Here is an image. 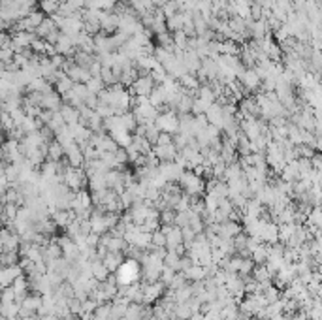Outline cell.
I'll list each match as a JSON object with an SVG mask.
<instances>
[{
	"label": "cell",
	"mask_w": 322,
	"mask_h": 320,
	"mask_svg": "<svg viewBox=\"0 0 322 320\" xmlns=\"http://www.w3.org/2000/svg\"><path fill=\"white\" fill-rule=\"evenodd\" d=\"M173 142V136L171 134H166V132H161V136H159V140H157V144L155 145H168Z\"/></svg>",
	"instance_id": "f546056e"
},
{
	"label": "cell",
	"mask_w": 322,
	"mask_h": 320,
	"mask_svg": "<svg viewBox=\"0 0 322 320\" xmlns=\"http://www.w3.org/2000/svg\"><path fill=\"white\" fill-rule=\"evenodd\" d=\"M47 155H49L51 162H60V160L64 159V147L59 142H53L47 147Z\"/></svg>",
	"instance_id": "ac0fdd59"
},
{
	"label": "cell",
	"mask_w": 322,
	"mask_h": 320,
	"mask_svg": "<svg viewBox=\"0 0 322 320\" xmlns=\"http://www.w3.org/2000/svg\"><path fill=\"white\" fill-rule=\"evenodd\" d=\"M153 155L157 157L159 162H173L177 159V147L173 145V142L168 145H153Z\"/></svg>",
	"instance_id": "52a82bcc"
},
{
	"label": "cell",
	"mask_w": 322,
	"mask_h": 320,
	"mask_svg": "<svg viewBox=\"0 0 322 320\" xmlns=\"http://www.w3.org/2000/svg\"><path fill=\"white\" fill-rule=\"evenodd\" d=\"M123 260H125V254H123V253H113V251H108V253L104 254V258H102V264L108 268V271H110V273H113V271L117 270L119 266L123 264Z\"/></svg>",
	"instance_id": "30bf717a"
},
{
	"label": "cell",
	"mask_w": 322,
	"mask_h": 320,
	"mask_svg": "<svg viewBox=\"0 0 322 320\" xmlns=\"http://www.w3.org/2000/svg\"><path fill=\"white\" fill-rule=\"evenodd\" d=\"M72 60H74V64H77V66L87 68V70H89V66L93 64L94 60H96V57H94V55H91V53H85V51L76 49V53L72 55Z\"/></svg>",
	"instance_id": "5bb4252c"
},
{
	"label": "cell",
	"mask_w": 322,
	"mask_h": 320,
	"mask_svg": "<svg viewBox=\"0 0 322 320\" xmlns=\"http://www.w3.org/2000/svg\"><path fill=\"white\" fill-rule=\"evenodd\" d=\"M288 319H290V317H287L285 313H279V315H273L270 320H288Z\"/></svg>",
	"instance_id": "4dcf8cb0"
},
{
	"label": "cell",
	"mask_w": 322,
	"mask_h": 320,
	"mask_svg": "<svg viewBox=\"0 0 322 320\" xmlns=\"http://www.w3.org/2000/svg\"><path fill=\"white\" fill-rule=\"evenodd\" d=\"M155 87V81L153 77L147 74V76H138L134 79V83L128 87V93L132 96H149Z\"/></svg>",
	"instance_id": "277c9868"
},
{
	"label": "cell",
	"mask_w": 322,
	"mask_h": 320,
	"mask_svg": "<svg viewBox=\"0 0 322 320\" xmlns=\"http://www.w3.org/2000/svg\"><path fill=\"white\" fill-rule=\"evenodd\" d=\"M83 106H87L89 110H96V106H98V96L96 94H93V93H89L87 96H85V100H83Z\"/></svg>",
	"instance_id": "83f0119b"
},
{
	"label": "cell",
	"mask_w": 322,
	"mask_h": 320,
	"mask_svg": "<svg viewBox=\"0 0 322 320\" xmlns=\"http://www.w3.org/2000/svg\"><path fill=\"white\" fill-rule=\"evenodd\" d=\"M179 262H181V256H179L175 251H168V253H166V256L162 258V264H164L166 268H169V270H173V271H179Z\"/></svg>",
	"instance_id": "ffe728a7"
},
{
	"label": "cell",
	"mask_w": 322,
	"mask_h": 320,
	"mask_svg": "<svg viewBox=\"0 0 322 320\" xmlns=\"http://www.w3.org/2000/svg\"><path fill=\"white\" fill-rule=\"evenodd\" d=\"M72 87H74V81H72V79H70V77L64 74V76L59 77V79L55 81V93L62 96V94H66L68 91L72 89Z\"/></svg>",
	"instance_id": "d6986e66"
},
{
	"label": "cell",
	"mask_w": 322,
	"mask_h": 320,
	"mask_svg": "<svg viewBox=\"0 0 322 320\" xmlns=\"http://www.w3.org/2000/svg\"><path fill=\"white\" fill-rule=\"evenodd\" d=\"M161 11H162V15H164V19H169V17L175 15V13L179 11L177 2H175V0H166V2H164V6L161 8Z\"/></svg>",
	"instance_id": "7402d4cb"
},
{
	"label": "cell",
	"mask_w": 322,
	"mask_h": 320,
	"mask_svg": "<svg viewBox=\"0 0 322 320\" xmlns=\"http://www.w3.org/2000/svg\"><path fill=\"white\" fill-rule=\"evenodd\" d=\"M177 186L185 194L194 196V198H202L203 190H205V183H203L202 175H196L192 169H186L179 175Z\"/></svg>",
	"instance_id": "7a4b0ae2"
},
{
	"label": "cell",
	"mask_w": 322,
	"mask_h": 320,
	"mask_svg": "<svg viewBox=\"0 0 322 320\" xmlns=\"http://www.w3.org/2000/svg\"><path fill=\"white\" fill-rule=\"evenodd\" d=\"M40 320H57V317H55V315H45V317H42Z\"/></svg>",
	"instance_id": "1f68e13d"
},
{
	"label": "cell",
	"mask_w": 322,
	"mask_h": 320,
	"mask_svg": "<svg viewBox=\"0 0 322 320\" xmlns=\"http://www.w3.org/2000/svg\"><path fill=\"white\" fill-rule=\"evenodd\" d=\"M40 8H42L43 13H47V15H55L57 13V9H59V4L57 2H53V0H40Z\"/></svg>",
	"instance_id": "484cf974"
},
{
	"label": "cell",
	"mask_w": 322,
	"mask_h": 320,
	"mask_svg": "<svg viewBox=\"0 0 322 320\" xmlns=\"http://www.w3.org/2000/svg\"><path fill=\"white\" fill-rule=\"evenodd\" d=\"M59 113L62 115L64 125H68V127H74V125L79 123V111H77L76 108H72V106H68V104H62V106H60Z\"/></svg>",
	"instance_id": "8fae6325"
},
{
	"label": "cell",
	"mask_w": 322,
	"mask_h": 320,
	"mask_svg": "<svg viewBox=\"0 0 322 320\" xmlns=\"http://www.w3.org/2000/svg\"><path fill=\"white\" fill-rule=\"evenodd\" d=\"M159 136H161V130H159V127L155 125V123H151V125H144V138L149 142L151 145L157 144V140H159Z\"/></svg>",
	"instance_id": "44dd1931"
},
{
	"label": "cell",
	"mask_w": 322,
	"mask_h": 320,
	"mask_svg": "<svg viewBox=\"0 0 322 320\" xmlns=\"http://www.w3.org/2000/svg\"><path fill=\"white\" fill-rule=\"evenodd\" d=\"M203 115H205L207 123H209L211 127L222 128V125H224V113H222V108H220V104H217V102H213V104L209 106V108H207V111H205Z\"/></svg>",
	"instance_id": "ba28073f"
},
{
	"label": "cell",
	"mask_w": 322,
	"mask_h": 320,
	"mask_svg": "<svg viewBox=\"0 0 322 320\" xmlns=\"http://www.w3.org/2000/svg\"><path fill=\"white\" fill-rule=\"evenodd\" d=\"M183 23H185V13L183 11H177L175 15H171L169 19H166V30L169 34L171 32H177L183 28Z\"/></svg>",
	"instance_id": "2e32d148"
},
{
	"label": "cell",
	"mask_w": 322,
	"mask_h": 320,
	"mask_svg": "<svg viewBox=\"0 0 322 320\" xmlns=\"http://www.w3.org/2000/svg\"><path fill=\"white\" fill-rule=\"evenodd\" d=\"M155 125L159 127L161 132H166V134H177L179 128V117L177 113L173 111H166V113H159V117L155 121Z\"/></svg>",
	"instance_id": "3957f363"
},
{
	"label": "cell",
	"mask_w": 322,
	"mask_h": 320,
	"mask_svg": "<svg viewBox=\"0 0 322 320\" xmlns=\"http://www.w3.org/2000/svg\"><path fill=\"white\" fill-rule=\"evenodd\" d=\"M117 2L119 0H100V9L102 11H113Z\"/></svg>",
	"instance_id": "f1b7e54d"
},
{
	"label": "cell",
	"mask_w": 322,
	"mask_h": 320,
	"mask_svg": "<svg viewBox=\"0 0 322 320\" xmlns=\"http://www.w3.org/2000/svg\"><path fill=\"white\" fill-rule=\"evenodd\" d=\"M185 285H188V283H186V279H185V275H183L181 271H177V273L173 275V279L169 281L168 290H173V292H175V290H179V288H183Z\"/></svg>",
	"instance_id": "cb8c5ba5"
},
{
	"label": "cell",
	"mask_w": 322,
	"mask_h": 320,
	"mask_svg": "<svg viewBox=\"0 0 322 320\" xmlns=\"http://www.w3.org/2000/svg\"><path fill=\"white\" fill-rule=\"evenodd\" d=\"M119 21H121V17L117 13H113V11H102L100 13V19H98V23H100V30L104 34H113L119 30Z\"/></svg>",
	"instance_id": "8992f818"
},
{
	"label": "cell",
	"mask_w": 322,
	"mask_h": 320,
	"mask_svg": "<svg viewBox=\"0 0 322 320\" xmlns=\"http://www.w3.org/2000/svg\"><path fill=\"white\" fill-rule=\"evenodd\" d=\"M85 87H87V91H89V93H93V94H98L100 91L106 89V85L102 83L100 77H91V79L85 83Z\"/></svg>",
	"instance_id": "603a6c76"
},
{
	"label": "cell",
	"mask_w": 322,
	"mask_h": 320,
	"mask_svg": "<svg viewBox=\"0 0 322 320\" xmlns=\"http://www.w3.org/2000/svg\"><path fill=\"white\" fill-rule=\"evenodd\" d=\"M190 108H192V96L183 93L181 94V98H179V102H177V106H175V113H177V115L190 113Z\"/></svg>",
	"instance_id": "e0dca14e"
},
{
	"label": "cell",
	"mask_w": 322,
	"mask_h": 320,
	"mask_svg": "<svg viewBox=\"0 0 322 320\" xmlns=\"http://www.w3.org/2000/svg\"><path fill=\"white\" fill-rule=\"evenodd\" d=\"M64 147V157L68 159V164L72 168H81L83 166V153H81V147L76 144V142H70V144L62 145Z\"/></svg>",
	"instance_id": "5b68a950"
},
{
	"label": "cell",
	"mask_w": 322,
	"mask_h": 320,
	"mask_svg": "<svg viewBox=\"0 0 322 320\" xmlns=\"http://www.w3.org/2000/svg\"><path fill=\"white\" fill-rule=\"evenodd\" d=\"M0 230H2V220H0Z\"/></svg>",
	"instance_id": "d6a6232c"
},
{
	"label": "cell",
	"mask_w": 322,
	"mask_h": 320,
	"mask_svg": "<svg viewBox=\"0 0 322 320\" xmlns=\"http://www.w3.org/2000/svg\"><path fill=\"white\" fill-rule=\"evenodd\" d=\"M181 273L185 275L186 283H196V281H203L205 279V270H203V266H200V264H192L190 268H186Z\"/></svg>",
	"instance_id": "7c38bea8"
},
{
	"label": "cell",
	"mask_w": 322,
	"mask_h": 320,
	"mask_svg": "<svg viewBox=\"0 0 322 320\" xmlns=\"http://www.w3.org/2000/svg\"><path fill=\"white\" fill-rule=\"evenodd\" d=\"M89 264H91V275H93V279H96L98 283L106 281V279L111 275L110 271H108V268L102 264V260H91Z\"/></svg>",
	"instance_id": "4fadbf2b"
},
{
	"label": "cell",
	"mask_w": 322,
	"mask_h": 320,
	"mask_svg": "<svg viewBox=\"0 0 322 320\" xmlns=\"http://www.w3.org/2000/svg\"><path fill=\"white\" fill-rule=\"evenodd\" d=\"M60 106H62L60 94H57L55 91H49V93H43L42 94V102H40V108H42V110L59 111Z\"/></svg>",
	"instance_id": "9c48e42d"
},
{
	"label": "cell",
	"mask_w": 322,
	"mask_h": 320,
	"mask_svg": "<svg viewBox=\"0 0 322 320\" xmlns=\"http://www.w3.org/2000/svg\"><path fill=\"white\" fill-rule=\"evenodd\" d=\"M151 245L153 247H164L166 249V236L162 234L161 230H157V232L151 234Z\"/></svg>",
	"instance_id": "4316f807"
},
{
	"label": "cell",
	"mask_w": 322,
	"mask_h": 320,
	"mask_svg": "<svg viewBox=\"0 0 322 320\" xmlns=\"http://www.w3.org/2000/svg\"><path fill=\"white\" fill-rule=\"evenodd\" d=\"M100 79H102V83L106 85V87H111V85L119 83L117 79H115V76H113V72H111V68H104V66H102Z\"/></svg>",
	"instance_id": "d4e9b609"
},
{
	"label": "cell",
	"mask_w": 322,
	"mask_h": 320,
	"mask_svg": "<svg viewBox=\"0 0 322 320\" xmlns=\"http://www.w3.org/2000/svg\"><path fill=\"white\" fill-rule=\"evenodd\" d=\"M113 273H115L113 277H115L117 287H130V285H136L142 281V266H140V262L132 260V258H125L123 264Z\"/></svg>",
	"instance_id": "6da1fadb"
},
{
	"label": "cell",
	"mask_w": 322,
	"mask_h": 320,
	"mask_svg": "<svg viewBox=\"0 0 322 320\" xmlns=\"http://www.w3.org/2000/svg\"><path fill=\"white\" fill-rule=\"evenodd\" d=\"M55 28H57L55 21H53L51 17H45L42 23L36 26V30H34V36H36V38H43V40H45V36L53 32Z\"/></svg>",
	"instance_id": "9a60e30c"
}]
</instances>
